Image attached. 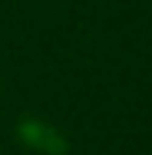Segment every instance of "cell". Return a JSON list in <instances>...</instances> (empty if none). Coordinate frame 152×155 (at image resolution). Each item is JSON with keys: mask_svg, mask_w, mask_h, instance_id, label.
Masks as SVG:
<instances>
[{"mask_svg": "<svg viewBox=\"0 0 152 155\" xmlns=\"http://www.w3.org/2000/svg\"><path fill=\"white\" fill-rule=\"evenodd\" d=\"M13 132H17L20 145H27V149H33V152H40V155H69L66 135H63L60 129H53L50 122H43V119L23 116Z\"/></svg>", "mask_w": 152, "mask_h": 155, "instance_id": "1", "label": "cell"}]
</instances>
